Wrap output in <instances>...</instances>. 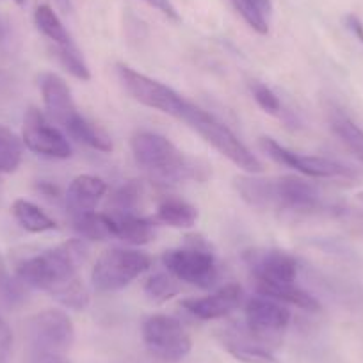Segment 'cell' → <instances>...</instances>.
<instances>
[{"label": "cell", "mask_w": 363, "mask_h": 363, "mask_svg": "<svg viewBox=\"0 0 363 363\" xmlns=\"http://www.w3.org/2000/svg\"><path fill=\"white\" fill-rule=\"evenodd\" d=\"M251 93H253L255 102H257L265 113L274 114V116L281 114L284 106H281L280 99H278V95L271 89V87H267L262 82H253L251 84Z\"/></svg>", "instance_id": "cell-30"}, {"label": "cell", "mask_w": 363, "mask_h": 363, "mask_svg": "<svg viewBox=\"0 0 363 363\" xmlns=\"http://www.w3.org/2000/svg\"><path fill=\"white\" fill-rule=\"evenodd\" d=\"M242 289L237 284H230L221 287L219 291L205 296V298H191L184 299L182 306L184 310L194 315L200 320H216L226 317L237 310L242 303Z\"/></svg>", "instance_id": "cell-15"}, {"label": "cell", "mask_w": 363, "mask_h": 363, "mask_svg": "<svg viewBox=\"0 0 363 363\" xmlns=\"http://www.w3.org/2000/svg\"><path fill=\"white\" fill-rule=\"evenodd\" d=\"M178 120L186 121L198 135L203 138L205 143H208L212 148L218 150L223 157H226L230 162H233L240 169L251 174L264 171V166L258 160V157L253 155V152L225 123H221L218 118L208 114L201 107L194 106L193 102H187L186 109L182 111Z\"/></svg>", "instance_id": "cell-4"}, {"label": "cell", "mask_w": 363, "mask_h": 363, "mask_svg": "<svg viewBox=\"0 0 363 363\" xmlns=\"http://www.w3.org/2000/svg\"><path fill=\"white\" fill-rule=\"evenodd\" d=\"M109 216L114 225V237L123 240L125 244H130V246H145V244L152 242L153 237H155V228H153V223L155 221L153 219L141 218L138 214Z\"/></svg>", "instance_id": "cell-18"}, {"label": "cell", "mask_w": 363, "mask_h": 363, "mask_svg": "<svg viewBox=\"0 0 363 363\" xmlns=\"http://www.w3.org/2000/svg\"><path fill=\"white\" fill-rule=\"evenodd\" d=\"M141 337L152 356L166 363H178L193 349L189 331L177 317L153 313L143 320Z\"/></svg>", "instance_id": "cell-7"}, {"label": "cell", "mask_w": 363, "mask_h": 363, "mask_svg": "<svg viewBox=\"0 0 363 363\" xmlns=\"http://www.w3.org/2000/svg\"><path fill=\"white\" fill-rule=\"evenodd\" d=\"M345 26H347V29L351 30V33L354 34V36L358 38V40L363 43V23H362V20H359L358 16H354V15H347V16H345Z\"/></svg>", "instance_id": "cell-31"}, {"label": "cell", "mask_w": 363, "mask_h": 363, "mask_svg": "<svg viewBox=\"0 0 363 363\" xmlns=\"http://www.w3.org/2000/svg\"><path fill=\"white\" fill-rule=\"evenodd\" d=\"M34 23H36L38 30L54 45L52 50H69V48H77L75 41L72 40L69 33L66 30L65 23L55 15V11L50 6H38L36 11H34Z\"/></svg>", "instance_id": "cell-21"}, {"label": "cell", "mask_w": 363, "mask_h": 363, "mask_svg": "<svg viewBox=\"0 0 363 363\" xmlns=\"http://www.w3.org/2000/svg\"><path fill=\"white\" fill-rule=\"evenodd\" d=\"M13 216H15L16 223L22 226L23 230L30 233H43L52 232L57 228V223L50 218L45 211H41L36 203L29 200H15L11 207Z\"/></svg>", "instance_id": "cell-23"}, {"label": "cell", "mask_w": 363, "mask_h": 363, "mask_svg": "<svg viewBox=\"0 0 363 363\" xmlns=\"http://www.w3.org/2000/svg\"><path fill=\"white\" fill-rule=\"evenodd\" d=\"M40 91L47 118L52 123L62 127L65 132L82 116L77 109L68 84L57 73H43L40 77Z\"/></svg>", "instance_id": "cell-14"}, {"label": "cell", "mask_w": 363, "mask_h": 363, "mask_svg": "<svg viewBox=\"0 0 363 363\" xmlns=\"http://www.w3.org/2000/svg\"><path fill=\"white\" fill-rule=\"evenodd\" d=\"M107 193V184L95 174H79L73 178L66 191V208L69 216L86 214L96 211L99 203Z\"/></svg>", "instance_id": "cell-16"}, {"label": "cell", "mask_w": 363, "mask_h": 363, "mask_svg": "<svg viewBox=\"0 0 363 363\" xmlns=\"http://www.w3.org/2000/svg\"><path fill=\"white\" fill-rule=\"evenodd\" d=\"M139 203H141V184L130 180L127 182V184H123V186L118 187V189L111 194L107 214H138Z\"/></svg>", "instance_id": "cell-27"}, {"label": "cell", "mask_w": 363, "mask_h": 363, "mask_svg": "<svg viewBox=\"0 0 363 363\" xmlns=\"http://www.w3.org/2000/svg\"><path fill=\"white\" fill-rule=\"evenodd\" d=\"M55 4L59 6V9H61L65 15H69V13L73 11V6H72V0H55Z\"/></svg>", "instance_id": "cell-32"}, {"label": "cell", "mask_w": 363, "mask_h": 363, "mask_svg": "<svg viewBox=\"0 0 363 363\" xmlns=\"http://www.w3.org/2000/svg\"><path fill=\"white\" fill-rule=\"evenodd\" d=\"M23 143L15 132L0 125V174L15 173L22 164Z\"/></svg>", "instance_id": "cell-28"}, {"label": "cell", "mask_w": 363, "mask_h": 363, "mask_svg": "<svg viewBox=\"0 0 363 363\" xmlns=\"http://www.w3.org/2000/svg\"><path fill=\"white\" fill-rule=\"evenodd\" d=\"M235 187L247 205L260 211L310 212L320 207V193L315 184L301 177L235 178Z\"/></svg>", "instance_id": "cell-3"}, {"label": "cell", "mask_w": 363, "mask_h": 363, "mask_svg": "<svg viewBox=\"0 0 363 363\" xmlns=\"http://www.w3.org/2000/svg\"><path fill=\"white\" fill-rule=\"evenodd\" d=\"M359 200H362V201H363V193H362V194H359Z\"/></svg>", "instance_id": "cell-36"}, {"label": "cell", "mask_w": 363, "mask_h": 363, "mask_svg": "<svg viewBox=\"0 0 363 363\" xmlns=\"http://www.w3.org/2000/svg\"><path fill=\"white\" fill-rule=\"evenodd\" d=\"M257 291L260 296L285 303V305H292L305 312H320V303L296 284H257Z\"/></svg>", "instance_id": "cell-19"}, {"label": "cell", "mask_w": 363, "mask_h": 363, "mask_svg": "<svg viewBox=\"0 0 363 363\" xmlns=\"http://www.w3.org/2000/svg\"><path fill=\"white\" fill-rule=\"evenodd\" d=\"M152 257L132 247H111L96 260L91 281L99 292H114L128 287L152 267Z\"/></svg>", "instance_id": "cell-6"}, {"label": "cell", "mask_w": 363, "mask_h": 363, "mask_svg": "<svg viewBox=\"0 0 363 363\" xmlns=\"http://www.w3.org/2000/svg\"><path fill=\"white\" fill-rule=\"evenodd\" d=\"M244 22L258 34L269 33V18L272 15L271 0H232Z\"/></svg>", "instance_id": "cell-26"}, {"label": "cell", "mask_w": 363, "mask_h": 363, "mask_svg": "<svg viewBox=\"0 0 363 363\" xmlns=\"http://www.w3.org/2000/svg\"><path fill=\"white\" fill-rule=\"evenodd\" d=\"M178 292H180V285H178L177 278L171 277L169 272H155L145 284L146 298L157 305L169 301Z\"/></svg>", "instance_id": "cell-29"}, {"label": "cell", "mask_w": 363, "mask_h": 363, "mask_svg": "<svg viewBox=\"0 0 363 363\" xmlns=\"http://www.w3.org/2000/svg\"><path fill=\"white\" fill-rule=\"evenodd\" d=\"M257 284H294L298 260L281 250H250L244 253Z\"/></svg>", "instance_id": "cell-13"}, {"label": "cell", "mask_w": 363, "mask_h": 363, "mask_svg": "<svg viewBox=\"0 0 363 363\" xmlns=\"http://www.w3.org/2000/svg\"><path fill=\"white\" fill-rule=\"evenodd\" d=\"M86 253L82 240H68L52 250L41 251L16 265L18 284L48 296L69 310H86L89 291L79 274V264Z\"/></svg>", "instance_id": "cell-1"}, {"label": "cell", "mask_w": 363, "mask_h": 363, "mask_svg": "<svg viewBox=\"0 0 363 363\" xmlns=\"http://www.w3.org/2000/svg\"><path fill=\"white\" fill-rule=\"evenodd\" d=\"M66 134L69 135L75 141L82 143V145L89 146L93 150H99V152L109 153L113 152V141H111L109 134L106 130L99 127V125L91 123L87 118L80 116L72 127L66 130Z\"/></svg>", "instance_id": "cell-25"}, {"label": "cell", "mask_w": 363, "mask_h": 363, "mask_svg": "<svg viewBox=\"0 0 363 363\" xmlns=\"http://www.w3.org/2000/svg\"><path fill=\"white\" fill-rule=\"evenodd\" d=\"M132 155L150 180L162 186L184 182H207L211 167L178 150L173 143L155 132H138L130 139Z\"/></svg>", "instance_id": "cell-2"}, {"label": "cell", "mask_w": 363, "mask_h": 363, "mask_svg": "<svg viewBox=\"0 0 363 363\" xmlns=\"http://www.w3.org/2000/svg\"><path fill=\"white\" fill-rule=\"evenodd\" d=\"M116 72L125 91L141 106L155 109L159 113H164L178 120L182 111L186 109L187 102H189L182 95H178L173 87L166 86V84L159 82V80L152 79L145 73L135 72L130 66L120 62L116 66Z\"/></svg>", "instance_id": "cell-8"}, {"label": "cell", "mask_w": 363, "mask_h": 363, "mask_svg": "<svg viewBox=\"0 0 363 363\" xmlns=\"http://www.w3.org/2000/svg\"><path fill=\"white\" fill-rule=\"evenodd\" d=\"M221 342L226 352L240 363H280V359L264 347L262 342L247 340L242 335L223 333Z\"/></svg>", "instance_id": "cell-17"}, {"label": "cell", "mask_w": 363, "mask_h": 363, "mask_svg": "<svg viewBox=\"0 0 363 363\" xmlns=\"http://www.w3.org/2000/svg\"><path fill=\"white\" fill-rule=\"evenodd\" d=\"M162 264L178 281L200 289H212L219 280V265L203 246L174 247L162 255Z\"/></svg>", "instance_id": "cell-9"}, {"label": "cell", "mask_w": 363, "mask_h": 363, "mask_svg": "<svg viewBox=\"0 0 363 363\" xmlns=\"http://www.w3.org/2000/svg\"><path fill=\"white\" fill-rule=\"evenodd\" d=\"M26 338L33 363L61 358L75 342V326L62 310H43L26 323Z\"/></svg>", "instance_id": "cell-5"}, {"label": "cell", "mask_w": 363, "mask_h": 363, "mask_svg": "<svg viewBox=\"0 0 363 363\" xmlns=\"http://www.w3.org/2000/svg\"><path fill=\"white\" fill-rule=\"evenodd\" d=\"M4 34H6V27H4V23H2V20H0V40L4 38Z\"/></svg>", "instance_id": "cell-34"}, {"label": "cell", "mask_w": 363, "mask_h": 363, "mask_svg": "<svg viewBox=\"0 0 363 363\" xmlns=\"http://www.w3.org/2000/svg\"><path fill=\"white\" fill-rule=\"evenodd\" d=\"M36 363H72L66 356H61V358H48V359H41V362Z\"/></svg>", "instance_id": "cell-33"}, {"label": "cell", "mask_w": 363, "mask_h": 363, "mask_svg": "<svg viewBox=\"0 0 363 363\" xmlns=\"http://www.w3.org/2000/svg\"><path fill=\"white\" fill-rule=\"evenodd\" d=\"M16 4H23V2H26V0H15Z\"/></svg>", "instance_id": "cell-35"}, {"label": "cell", "mask_w": 363, "mask_h": 363, "mask_svg": "<svg viewBox=\"0 0 363 363\" xmlns=\"http://www.w3.org/2000/svg\"><path fill=\"white\" fill-rule=\"evenodd\" d=\"M260 146L272 160L292 167L305 177L333 178V180H354L356 178V173L351 167L344 166L337 160H331L328 157L301 155V153L291 152L271 138H260Z\"/></svg>", "instance_id": "cell-10"}, {"label": "cell", "mask_w": 363, "mask_h": 363, "mask_svg": "<svg viewBox=\"0 0 363 363\" xmlns=\"http://www.w3.org/2000/svg\"><path fill=\"white\" fill-rule=\"evenodd\" d=\"M22 143L27 150L50 159L72 157V146L61 128L54 127L50 120L36 107H30L23 116Z\"/></svg>", "instance_id": "cell-11"}, {"label": "cell", "mask_w": 363, "mask_h": 363, "mask_svg": "<svg viewBox=\"0 0 363 363\" xmlns=\"http://www.w3.org/2000/svg\"><path fill=\"white\" fill-rule=\"evenodd\" d=\"M246 328L247 333L258 342L278 338L291 324V310L265 296H257L246 303Z\"/></svg>", "instance_id": "cell-12"}, {"label": "cell", "mask_w": 363, "mask_h": 363, "mask_svg": "<svg viewBox=\"0 0 363 363\" xmlns=\"http://www.w3.org/2000/svg\"><path fill=\"white\" fill-rule=\"evenodd\" d=\"M153 221L171 228H193L198 221V211L194 205L182 198H164L157 205Z\"/></svg>", "instance_id": "cell-20"}, {"label": "cell", "mask_w": 363, "mask_h": 363, "mask_svg": "<svg viewBox=\"0 0 363 363\" xmlns=\"http://www.w3.org/2000/svg\"><path fill=\"white\" fill-rule=\"evenodd\" d=\"M328 123L331 132L338 138V141L352 153L358 160L363 162V130L340 109H330L328 113Z\"/></svg>", "instance_id": "cell-22"}, {"label": "cell", "mask_w": 363, "mask_h": 363, "mask_svg": "<svg viewBox=\"0 0 363 363\" xmlns=\"http://www.w3.org/2000/svg\"><path fill=\"white\" fill-rule=\"evenodd\" d=\"M73 230L80 237L89 240H106L114 237L113 219L106 212H86V214L72 216Z\"/></svg>", "instance_id": "cell-24"}]
</instances>
